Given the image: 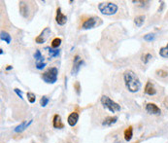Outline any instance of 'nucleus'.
<instances>
[{
	"label": "nucleus",
	"mask_w": 168,
	"mask_h": 143,
	"mask_svg": "<svg viewBox=\"0 0 168 143\" xmlns=\"http://www.w3.org/2000/svg\"><path fill=\"white\" fill-rule=\"evenodd\" d=\"M14 91H15V92H16V94L18 95V96H19V97H20L21 99L24 98V97H23V92H21V91H20V90H19V89H17V88H16V89H14Z\"/></svg>",
	"instance_id": "28"
},
{
	"label": "nucleus",
	"mask_w": 168,
	"mask_h": 143,
	"mask_svg": "<svg viewBox=\"0 0 168 143\" xmlns=\"http://www.w3.org/2000/svg\"><path fill=\"white\" fill-rule=\"evenodd\" d=\"M155 37H156L155 33H148V34H146L145 36H144V40L148 41V42H151V41H153V40L155 39Z\"/></svg>",
	"instance_id": "27"
},
{
	"label": "nucleus",
	"mask_w": 168,
	"mask_h": 143,
	"mask_svg": "<svg viewBox=\"0 0 168 143\" xmlns=\"http://www.w3.org/2000/svg\"><path fill=\"white\" fill-rule=\"evenodd\" d=\"M0 55H3V50L0 49Z\"/></svg>",
	"instance_id": "31"
},
{
	"label": "nucleus",
	"mask_w": 168,
	"mask_h": 143,
	"mask_svg": "<svg viewBox=\"0 0 168 143\" xmlns=\"http://www.w3.org/2000/svg\"><path fill=\"white\" fill-rule=\"evenodd\" d=\"M0 38H1L2 41L6 42L7 44H10L11 41H12L11 35H10L8 32H6V31H1V35H0Z\"/></svg>",
	"instance_id": "18"
},
{
	"label": "nucleus",
	"mask_w": 168,
	"mask_h": 143,
	"mask_svg": "<svg viewBox=\"0 0 168 143\" xmlns=\"http://www.w3.org/2000/svg\"><path fill=\"white\" fill-rule=\"evenodd\" d=\"M49 101H50V99H49L48 96H43V97L40 99V105H41L42 107H46V106L48 105Z\"/></svg>",
	"instance_id": "26"
},
{
	"label": "nucleus",
	"mask_w": 168,
	"mask_h": 143,
	"mask_svg": "<svg viewBox=\"0 0 168 143\" xmlns=\"http://www.w3.org/2000/svg\"><path fill=\"white\" fill-rule=\"evenodd\" d=\"M145 110L147 111V113L151 114V115H159L161 113V110H160L159 107L155 104V103H147L145 106Z\"/></svg>",
	"instance_id": "9"
},
{
	"label": "nucleus",
	"mask_w": 168,
	"mask_h": 143,
	"mask_svg": "<svg viewBox=\"0 0 168 143\" xmlns=\"http://www.w3.org/2000/svg\"><path fill=\"white\" fill-rule=\"evenodd\" d=\"M123 81H125L126 89L130 92H137L141 90V82L132 70H126L123 73Z\"/></svg>",
	"instance_id": "1"
},
{
	"label": "nucleus",
	"mask_w": 168,
	"mask_h": 143,
	"mask_svg": "<svg viewBox=\"0 0 168 143\" xmlns=\"http://www.w3.org/2000/svg\"><path fill=\"white\" fill-rule=\"evenodd\" d=\"M98 20H99V18H96V17L89 18V19L86 20L84 23H83L82 28H83V29H91V28L95 27Z\"/></svg>",
	"instance_id": "8"
},
{
	"label": "nucleus",
	"mask_w": 168,
	"mask_h": 143,
	"mask_svg": "<svg viewBox=\"0 0 168 143\" xmlns=\"http://www.w3.org/2000/svg\"><path fill=\"white\" fill-rule=\"evenodd\" d=\"M84 63H85L84 60L80 56L76 55L74 56V60H73V66H72V70H71L72 75H76L79 72L80 68L82 67V65Z\"/></svg>",
	"instance_id": "6"
},
{
	"label": "nucleus",
	"mask_w": 168,
	"mask_h": 143,
	"mask_svg": "<svg viewBox=\"0 0 168 143\" xmlns=\"http://www.w3.org/2000/svg\"><path fill=\"white\" fill-rule=\"evenodd\" d=\"M157 76L160 79H164V78L168 77V70L166 69H157V72H156Z\"/></svg>",
	"instance_id": "22"
},
{
	"label": "nucleus",
	"mask_w": 168,
	"mask_h": 143,
	"mask_svg": "<svg viewBox=\"0 0 168 143\" xmlns=\"http://www.w3.org/2000/svg\"><path fill=\"white\" fill-rule=\"evenodd\" d=\"M13 68V66H11V65H8L6 67V70H10V69H12Z\"/></svg>",
	"instance_id": "30"
},
{
	"label": "nucleus",
	"mask_w": 168,
	"mask_h": 143,
	"mask_svg": "<svg viewBox=\"0 0 168 143\" xmlns=\"http://www.w3.org/2000/svg\"><path fill=\"white\" fill-rule=\"evenodd\" d=\"M49 51V55L51 58H56V56H60V49H53V48H47Z\"/></svg>",
	"instance_id": "21"
},
{
	"label": "nucleus",
	"mask_w": 168,
	"mask_h": 143,
	"mask_svg": "<svg viewBox=\"0 0 168 143\" xmlns=\"http://www.w3.org/2000/svg\"><path fill=\"white\" fill-rule=\"evenodd\" d=\"M159 56H161L163 59H168V43L167 45L164 47H161L159 49V52H158Z\"/></svg>",
	"instance_id": "19"
},
{
	"label": "nucleus",
	"mask_w": 168,
	"mask_h": 143,
	"mask_svg": "<svg viewBox=\"0 0 168 143\" xmlns=\"http://www.w3.org/2000/svg\"><path fill=\"white\" fill-rule=\"evenodd\" d=\"M118 117L117 116H114V117H107L104 119V121L102 122V126H104V127H110L112 125H114L117 121H118Z\"/></svg>",
	"instance_id": "16"
},
{
	"label": "nucleus",
	"mask_w": 168,
	"mask_h": 143,
	"mask_svg": "<svg viewBox=\"0 0 168 143\" xmlns=\"http://www.w3.org/2000/svg\"><path fill=\"white\" fill-rule=\"evenodd\" d=\"M33 123V120H29V121H24V122H21L19 126H17L16 127H15L14 132H23L24 130H26V128L30 126L31 124Z\"/></svg>",
	"instance_id": "11"
},
{
	"label": "nucleus",
	"mask_w": 168,
	"mask_h": 143,
	"mask_svg": "<svg viewBox=\"0 0 168 143\" xmlns=\"http://www.w3.org/2000/svg\"><path fill=\"white\" fill-rule=\"evenodd\" d=\"M53 126L55 128H63L64 125L62 124L61 121V117L58 115V114H55L53 118Z\"/></svg>",
	"instance_id": "15"
},
{
	"label": "nucleus",
	"mask_w": 168,
	"mask_h": 143,
	"mask_svg": "<svg viewBox=\"0 0 168 143\" xmlns=\"http://www.w3.org/2000/svg\"><path fill=\"white\" fill-rule=\"evenodd\" d=\"M75 87H76V89H77V92H78V94H80V84H79V83H76Z\"/></svg>",
	"instance_id": "29"
},
{
	"label": "nucleus",
	"mask_w": 168,
	"mask_h": 143,
	"mask_svg": "<svg viewBox=\"0 0 168 143\" xmlns=\"http://www.w3.org/2000/svg\"><path fill=\"white\" fill-rule=\"evenodd\" d=\"M61 44V39L60 38H55L53 41H52V48L53 49H57L58 47L60 46Z\"/></svg>",
	"instance_id": "23"
},
{
	"label": "nucleus",
	"mask_w": 168,
	"mask_h": 143,
	"mask_svg": "<svg viewBox=\"0 0 168 143\" xmlns=\"http://www.w3.org/2000/svg\"><path fill=\"white\" fill-rule=\"evenodd\" d=\"M123 135H125V139L126 141H130L131 139H132L133 137V127H128L126 128V131H125V133H123Z\"/></svg>",
	"instance_id": "17"
},
{
	"label": "nucleus",
	"mask_w": 168,
	"mask_h": 143,
	"mask_svg": "<svg viewBox=\"0 0 168 143\" xmlns=\"http://www.w3.org/2000/svg\"><path fill=\"white\" fill-rule=\"evenodd\" d=\"M151 59H153V56H152L150 53L144 54V55L142 56V61H143L144 63H148V61H149Z\"/></svg>",
	"instance_id": "25"
},
{
	"label": "nucleus",
	"mask_w": 168,
	"mask_h": 143,
	"mask_svg": "<svg viewBox=\"0 0 168 143\" xmlns=\"http://www.w3.org/2000/svg\"><path fill=\"white\" fill-rule=\"evenodd\" d=\"M119 7L116 3L113 2H102L98 4V10L103 14V15L111 16L117 13Z\"/></svg>",
	"instance_id": "2"
},
{
	"label": "nucleus",
	"mask_w": 168,
	"mask_h": 143,
	"mask_svg": "<svg viewBox=\"0 0 168 143\" xmlns=\"http://www.w3.org/2000/svg\"><path fill=\"white\" fill-rule=\"evenodd\" d=\"M100 102L102 105H103L104 108L108 109L112 113H116V112L121 111V106L117 102H115L114 101H112V99L107 96H102L100 98Z\"/></svg>",
	"instance_id": "3"
},
{
	"label": "nucleus",
	"mask_w": 168,
	"mask_h": 143,
	"mask_svg": "<svg viewBox=\"0 0 168 143\" xmlns=\"http://www.w3.org/2000/svg\"><path fill=\"white\" fill-rule=\"evenodd\" d=\"M50 35H51V29H50V27L44 28L43 31L38 35L37 37L35 38V42L37 43V44H43V43H45V42L47 41V39L49 38Z\"/></svg>",
	"instance_id": "7"
},
{
	"label": "nucleus",
	"mask_w": 168,
	"mask_h": 143,
	"mask_svg": "<svg viewBox=\"0 0 168 143\" xmlns=\"http://www.w3.org/2000/svg\"><path fill=\"white\" fill-rule=\"evenodd\" d=\"M55 21L58 25H64L67 21V17L61 12L60 8L56 9V16H55Z\"/></svg>",
	"instance_id": "10"
},
{
	"label": "nucleus",
	"mask_w": 168,
	"mask_h": 143,
	"mask_svg": "<svg viewBox=\"0 0 168 143\" xmlns=\"http://www.w3.org/2000/svg\"><path fill=\"white\" fill-rule=\"evenodd\" d=\"M144 92H145L146 95L151 96H155V95L157 94V90H156V88H155V86H154V84H153L151 81H148L147 84H146Z\"/></svg>",
	"instance_id": "13"
},
{
	"label": "nucleus",
	"mask_w": 168,
	"mask_h": 143,
	"mask_svg": "<svg viewBox=\"0 0 168 143\" xmlns=\"http://www.w3.org/2000/svg\"><path fill=\"white\" fill-rule=\"evenodd\" d=\"M34 59H35V67L42 70L44 67L46 66V62H45V59L43 58V56L41 54V52L39 50H36L34 53Z\"/></svg>",
	"instance_id": "5"
},
{
	"label": "nucleus",
	"mask_w": 168,
	"mask_h": 143,
	"mask_svg": "<svg viewBox=\"0 0 168 143\" xmlns=\"http://www.w3.org/2000/svg\"><path fill=\"white\" fill-rule=\"evenodd\" d=\"M58 69L56 67H51L42 74V79L47 84H55L57 81Z\"/></svg>",
	"instance_id": "4"
},
{
	"label": "nucleus",
	"mask_w": 168,
	"mask_h": 143,
	"mask_svg": "<svg viewBox=\"0 0 168 143\" xmlns=\"http://www.w3.org/2000/svg\"><path fill=\"white\" fill-rule=\"evenodd\" d=\"M20 14L24 18H27L29 15V9L28 5L25 1H20Z\"/></svg>",
	"instance_id": "14"
},
{
	"label": "nucleus",
	"mask_w": 168,
	"mask_h": 143,
	"mask_svg": "<svg viewBox=\"0 0 168 143\" xmlns=\"http://www.w3.org/2000/svg\"><path fill=\"white\" fill-rule=\"evenodd\" d=\"M26 96H27V101L30 102V103H34L35 101H36V96L35 94H33V92H27L26 94Z\"/></svg>",
	"instance_id": "24"
},
{
	"label": "nucleus",
	"mask_w": 168,
	"mask_h": 143,
	"mask_svg": "<svg viewBox=\"0 0 168 143\" xmlns=\"http://www.w3.org/2000/svg\"><path fill=\"white\" fill-rule=\"evenodd\" d=\"M78 121H79V114L76 111L72 112L67 118V123L70 127H75L78 123Z\"/></svg>",
	"instance_id": "12"
},
{
	"label": "nucleus",
	"mask_w": 168,
	"mask_h": 143,
	"mask_svg": "<svg viewBox=\"0 0 168 143\" xmlns=\"http://www.w3.org/2000/svg\"><path fill=\"white\" fill-rule=\"evenodd\" d=\"M145 21V16L141 15V16H137L135 19H134V24L137 27H141L144 24Z\"/></svg>",
	"instance_id": "20"
}]
</instances>
